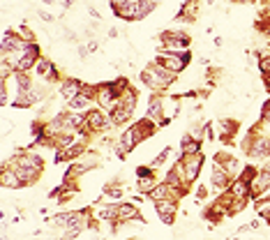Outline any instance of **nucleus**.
I'll list each match as a JSON object with an SVG mask.
<instances>
[{
	"label": "nucleus",
	"mask_w": 270,
	"mask_h": 240,
	"mask_svg": "<svg viewBox=\"0 0 270 240\" xmlns=\"http://www.w3.org/2000/svg\"><path fill=\"white\" fill-rule=\"evenodd\" d=\"M261 120H263V125L270 127V100L263 104V111H261Z\"/></svg>",
	"instance_id": "19"
},
{
	"label": "nucleus",
	"mask_w": 270,
	"mask_h": 240,
	"mask_svg": "<svg viewBox=\"0 0 270 240\" xmlns=\"http://www.w3.org/2000/svg\"><path fill=\"white\" fill-rule=\"evenodd\" d=\"M180 164H183V175H185V183L192 185L201 173V166H203V155L196 153V155H187V157H180Z\"/></svg>",
	"instance_id": "4"
},
{
	"label": "nucleus",
	"mask_w": 270,
	"mask_h": 240,
	"mask_svg": "<svg viewBox=\"0 0 270 240\" xmlns=\"http://www.w3.org/2000/svg\"><path fill=\"white\" fill-rule=\"evenodd\" d=\"M35 72H37V76L40 79H44V81H58L60 76H58V72H55V65L51 63V60H42L40 58V63H37V67H35Z\"/></svg>",
	"instance_id": "10"
},
{
	"label": "nucleus",
	"mask_w": 270,
	"mask_h": 240,
	"mask_svg": "<svg viewBox=\"0 0 270 240\" xmlns=\"http://www.w3.org/2000/svg\"><path fill=\"white\" fill-rule=\"evenodd\" d=\"M201 141L194 139L192 134H185L183 136V141H180V155L187 157V155H196V153H201Z\"/></svg>",
	"instance_id": "12"
},
{
	"label": "nucleus",
	"mask_w": 270,
	"mask_h": 240,
	"mask_svg": "<svg viewBox=\"0 0 270 240\" xmlns=\"http://www.w3.org/2000/svg\"><path fill=\"white\" fill-rule=\"evenodd\" d=\"M132 113H134V111H130V109H125V106H115L113 111H111V123H113V125H125L127 120L132 118Z\"/></svg>",
	"instance_id": "15"
},
{
	"label": "nucleus",
	"mask_w": 270,
	"mask_h": 240,
	"mask_svg": "<svg viewBox=\"0 0 270 240\" xmlns=\"http://www.w3.org/2000/svg\"><path fill=\"white\" fill-rule=\"evenodd\" d=\"M213 3H215V0H208V5H213Z\"/></svg>",
	"instance_id": "25"
},
{
	"label": "nucleus",
	"mask_w": 270,
	"mask_h": 240,
	"mask_svg": "<svg viewBox=\"0 0 270 240\" xmlns=\"http://www.w3.org/2000/svg\"><path fill=\"white\" fill-rule=\"evenodd\" d=\"M173 79H175L173 72L164 70V67L157 65V63L148 65L143 72H141V81H143L148 88H153V90H164V88H169Z\"/></svg>",
	"instance_id": "1"
},
{
	"label": "nucleus",
	"mask_w": 270,
	"mask_h": 240,
	"mask_svg": "<svg viewBox=\"0 0 270 240\" xmlns=\"http://www.w3.org/2000/svg\"><path fill=\"white\" fill-rule=\"evenodd\" d=\"M136 187H139L141 194H150V192L157 187L155 173H153V175H141V178H139V185H136Z\"/></svg>",
	"instance_id": "17"
},
{
	"label": "nucleus",
	"mask_w": 270,
	"mask_h": 240,
	"mask_svg": "<svg viewBox=\"0 0 270 240\" xmlns=\"http://www.w3.org/2000/svg\"><path fill=\"white\" fill-rule=\"evenodd\" d=\"M0 183H3V187H7V190H21V187H25V183L19 178V173L12 169H3Z\"/></svg>",
	"instance_id": "11"
},
{
	"label": "nucleus",
	"mask_w": 270,
	"mask_h": 240,
	"mask_svg": "<svg viewBox=\"0 0 270 240\" xmlns=\"http://www.w3.org/2000/svg\"><path fill=\"white\" fill-rule=\"evenodd\" d=\"M261 226V222L259 220H254V222H250V229H259Z\"/></svg>",
	"instance_id": "24"
},
{
	"label": "nucleus",
	"mask_w": 270,
	"mask_h": 240,
	"mask_svg": "<svg viewBox=\"0 0 270 240\" xmlns=\"http://www.w3.org/2000/svg\"><path fill=\"white\" fill-rule=\"evenodd\" d=\"M155 210L164 224H173V220H175V201L173 199L155 201Z\"/></svg>",
	"instance_id": "7"
},
{
	"label": "nucleus",
	"mask_w": 270,
	"mask_h": 240,
	"mask_svg": "<svg viewBox=\"0 0 270 240\" xmlns=\"http://www.w3.org/2000/svg\"><path fill=\"white\" fill-rule=\"evenodd\" d=\"M233 180H235V178L224 169V166L217 164V162H213V178H210V185L215 187V190L226 192V190L231 187V183H233Z\"/></svg>",
	"instance_id": "5"
},
{
	"label": "nucleus",
	"mask_w": 270,
	"mask_h": 240,
	"mask_svg": "<svg viewBox=\"0 0 270 240\" xmlns=\"http://www.w3.org/2000/svg\"><path fill=\"white\" fill-rule=\"evenodd\" d=\"M259 70L263 72L265 76H270V51H259Z\"/></svg>",
	"instance_id": "18"
},
{
	"label": "nucleus",
	"mask_w": 270,
	"mask_h": 240,
	"mask_svg": "<svg viewBox=\"0 0 270 240\" xmlns=\"http://www.w3.org/2000/svg\"><path fill=\"white\" fill-rule=\"evenodd\" d=\"M215 162H217V164H222V166H224V169L229 171L231 175H233L235 171H238V160H235L233 155H229L226 150H222V153H217V155H215Z\"/></svg>",
	"instance_id": "14"
},
{
	"label": "nucleus",
	"mask_w": 270,
	"mask_h": 240,
	"mask_svg": "<svg viewBox=\"0 0 270 240\" xmlns=\"http://www.w3.org/2000/svg\"><path fill=\"white\" fill-rule=\"evenodd\" d=\"M111 125H113V123H111V115H106L104 109H93L85 113V127L90 130V134L106 132Z\"/></svg>",
	"instance_id": "2"
},
{
	"label": "nucleus",
	"mask_w": 270,
	"mask_h": 240,
	"mask_svg": "<svg viewBox=\"0 0 270 240\" xmlns=\"http://www.w3.org/2000/svg\"><path fill=\"white\" fill-rule=\"evenodd\" d=\"M37 16H40L42 21H53V14H49V12H44V10L37 12Z\"/></svg>",
	"instance_id": "21"
},
{
	"label": "nucleus",
	"mask_w": 270,
	"mask_h": 240,
	"mask_svg": "<svg viewBox=\"0 0 270 240\" xmlns=\"http://www.w3.org/2000/svg\"><path fill=\"white\" fill-rule=\"evenodd\" d=\"M162 46L164 51H171V53H180V51H187L190 46V37L185 33H178V30H169L162 35Z\"/></svg>",
	"instance_id": "3"
},
{
	"label": "nucleus",
	"mask_w": 270,
	"mask_h": 240,
	"mask_svg": "<svg viewBox=\"0 0 270 240\" xmlns=\"http://www.w3.org/2000/svg\"><path fill=\"white\" fill-rule=\"evenodd\" d=\"M153 10H155V0H136V21L145 19Z\"/></svg>",
	"instance_id": "16"
},
{
	"label": "nucleus",
	"mask_w": 270,
	"mask_h": 240,
	"mask_svg": "<svg viewBox=\"0 0 270 240\" xmlns=\"http://www.w3.org/2000/svg\"><path fill=\"white\" fill-rule=\"evenodd\" d=\"M113 148H115V153H118V157H125V155H130L132 150L136 148V139H134V134H132V127L125 132V134L120 136L118 141L113 143Z\"/></svg>",
	"instance_id": "8"
},
{
	"label": "nucleus",
	"mask_w": 270,
	"mask_h": 240,
	"mask_svg": "<svg viewBox=\"0 0 270 240\" xmlns=\"http://www.w3.org/2000/svg\"><path fill=\"white\" fill-rule=\"evenodd\" d=\"M148 120H153L155 125H166L169 123V118L164 115V102L155 95L150 97V102H148Z\"/></svg>",
	"instance_id": "6"
},
{
	"label": "nucleus",
	"mask_w": 270,
	"mask_h": 240,
	"mask_svg": "<svg viewBox=\"0 0 270 240\" xmlns=\"http://www.w3.org/2000/svg\"><path fill=\"white\" fill-rule=\"evenodd\" d=\"M261 171L270 173V157H265V160H263V164H261Z\"/></svg>",
	"instance_id": "23"
},
{
	"label": "nucleus",
	"mask_w": 270,
	"mask_h": 240,
	"mask_svg": "<svg viewBox=\"0 0 270 240\" xmlns=\"http://www.w3.org/2000/svg\"><path fill=\"white\" fill-rule=\"evenodd\" d=\"M196 14H199V0H187L175 19H178V21H194Z\"/></svg>",
	"instance_id": "13"
},
{
	"label": "nucleus",
	"mask_w": 270,
	"mask_h": 240,
	"mask_svg": "<svg viewBox=\"0 0 270 240\" xmlns=\"http://www.w3.org/2000/svg\"><path fill=\"white\" fill-rule=\"evenodd\" d=\"M97 49H100V42H95V40H93V42L88 44V51H90V53H95Z\"/></svg>",
	"instance_id": "22"
},
{
	"label": "nucleus",
	"mask_w": 270,
	"mask_h": 240,
	"mask_svg": "<svg viewBox=\"0 0 270 240\" xmlns=\"http://www.w3.org/2000/svg\"><path fill=\"white\" fill-rule=\"evenodd\" d=\"M85 83H81L79 79H65L60 83V95L65 97L67 102H72L76 95H81V90H83Z\"/></svg>",
	"instance_id": "9"
},
{
	"label": "nucleus",
	"mask_w": 270,
	"mask_h": 240,
	"mask_svg": "<svg viewBox=\"0 0 270 240\" xmlns=\"http://www.w3.org/2000/svg\"><path fill=\"white\" fill-rule=\"evenodd\" d=\"M205 196H208V187H203V185H201L199 190H196V199H199V201H203Z\"/></svg>",
	"instance_id": "20"
}]
</instances>
